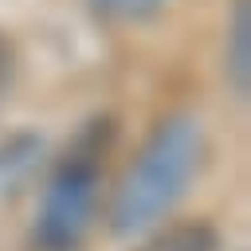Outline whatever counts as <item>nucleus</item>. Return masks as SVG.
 Segmentation results:
<instances>
[{"instance_id":"obj_1","label":"nucleus","mask_w":251,"mask_h":251,"mask_svg":"<svg viewBox=\"0 0 251 251\" xmlns=\"http://www.w3.org/2000/svg\"><path fill=\"white\" fill-rule=\"evenodd\" d=\"M204 126L192 114H176L169 122H161L149 141L141 145V153L133 157V165L126 169L122 184L114 188L110 200V231L129 239L149 231L153 224H161L169 216V208L188 192L192 176L204 165Z\"/></svg>"},{"instance_id":"obj_2","label":"nucleus","mask_w":251,"mask_h":251,"mask_svg":"<svg viewBox=\"0 0 251 251\" xmlns=\"http://www.w3.org/2000/svg\"><path fill=\"white\" fill-rule=\"evenodd\" d=\"M114 145V122L90 118L78 137L59 157L43 200L35 216V239L43 251H78L94 212H98V188H102V165Z\"/></svg>"},{"instance_id":"obj_3","label":"nucleus","mask_w":251,"mask_h":251,"mask_svg":"<svg viewBox=\"0 0 251 251\" xmlns=\"http://www.w3.org/2000/svg\"><path fill=\"white\" fill-rule=\"evenodd\" d=\"M224 78L235 98L251 94V0L231 4V20L224 35Z\"/></svg>"},{"instance_id":"obj_4","label":"nucleus","mask_w":251,"mask_h":251,"mask_svg":"<svg viewBox=\"0 0 251 251\" xmlns=\"http://www.w3.org/2000/svg\"><path fill=\"white\" fill-rule=\"evenodd\" d=\"M39 165H43V137H35V133H12V137H4L0 141V200L16 196L35 176Z\"/></svg>"},{"instance_id":"obj_5","label":"nucleus","mask_w":251,"mask_h":251,"mask_svg":"<svg viewBox=\"0 0 251 251\" xmlns=\"http://www.w3.org/2000/svg\"><path fill=\"white\" fill-rule=\"evenodd\" d=\"M137 251H220V231L208 220H180L153 231Z\"/></svg>"},{"instance_id":"obj_6","label":"nucleus","mask_w":251,"mask_h":251,"mask_svg":"<svg viewBox=\"0 0 251 251\" xmlns=\"http://www.w3.org/2000/svg\"><path fill=\"white\" fill-rule=\"evenodd\" d=\"M94 16L110 20V24H145L153 16L165 12L169 0H86Z\"/></svg>"},{"instance_id":"obj_7","label":"nucleus","mask_w":251,"mask_h":251,"mask_svg":"<svg viewBox=\"0 0 251 251\" xmlns=\"http://www.w3.org/2000/svg\"><path fill=\"white\" fill-rule=\"evenodd\" d=\"M12 75H16V51H12V43L0 35V98L8 94V86H12Z\"/></svg>"}]
</instances>
